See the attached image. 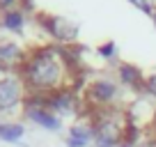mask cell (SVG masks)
<instances>
[{"label":"cell","instance_id":"obj_1","mask_svg":"<svg viewBox=\"0 0 156 147\" xmlns=\"http://www.w3.org/2000/svg\"><path fill=\"white\" fill-rule=\"evenodd\" d=\"M67 53L53 46L34 51L21 64V81L25 83V90L30 94H53L60 92L67 81Z\"/></svg>","mask_w":156,"mask_h":147},{"label":"cell","instance_id":"obj_2","mask_svg":"<svg viewBox=\"0 0 156 147\" xmlns=\"http://www.w3.org/2000/svg\"><path fill=\"white\" fill-rule=\"evenodd\" d=\"M28 90L25 83L16 76H5L0 78V113H7V110H14L19 103L25 101L28 97Z\"/></svg>","mask_w":156,"mask_h":147},{"label":"cell","instance_id":"obj_3","mask_svg":"<svg viewBox=\"0 0 156 147\" xmlns=\"http://www.w3.org/2000/svg\"><path fill=\"white\" fill-rule=\"evenodd\" d=\"M48 110H53L58 117L62 115H78L80 108H83V101L73 90H60V92L48 94V101H46Z\"/></svg>","mask_w":156,"mask_h":147},{"label":"cell","instance_id":"obj_4","mask_svg":"<svg viewBox=\"0 0 156 147\" xmlns=\"http://www.w3.org/2000/svg\"><path fill=\"white\" fill-rule=\"evenodd\" d=\"M117 85L112 78H97L87 88V101H92L94 106H108L117 99Z\"/></svg>","mask_w":156,"mask_h":147},{"label":"cell","instance_id":"obj_5","mask_svg":"<svg viewBox=\"0 0 156 147\" xmlns=\"http://www.w3.org/2000/svg\"><path fill=\"white\" fill-rule=\"evenodd\" d=\"M46 30L58 41H73L78 37V25L71 23L69 19H62V16H48L46 19Z\"/></svg>","mask_w":156,"mask_h":147},{"label":"cell","instance_id":"obj_6","mask_svg":"<svg viewBox=\"0 0 156 147\" xmlns=\"http://www.w3.org/2000/svg\"><path fill=\"white\" fill-rule=\"evenodd\" d=\"M25 115H28V120H32L34 124L48 129V131H60V127H62L60 117L46 106H25Z\"/></svg>","mask_w":156,"mask_h":147},{"label":"cell","instance_id":"obj_7","mask_svg":"<svg viewBox=\"0 0 156 147\" xmlns=\"http://www.w3.org/2000/svg\"><path fill=\"white\" fill-rule=\"evenodd\" d=\"M90 140H94V124H73L69 129L67 145L69 147H85Z\"/></svg>","mask_w":156,"mask_h":147},{"label":"cell","instance_id":"obj_8","mask_svg":"<svg viewBox=\"0 0 156 147\" xmlns=\"http://www.w3.org/2000/svg\"><path fill=\"white\" fill-rule=\"evenodd\" d=\"M23 51L14 44V41H2L0 44V69H9L14 64H23Z\"/></svg>","mask_w":156,"mask_h":147},{"label":"cell","instance_id":"obj_9","mask_svg":"<svg viewBox=\"0 0 156 147\" xmlns=\"http://www.w3.org/2000/svg\"><path fill=\"white\" fill-rule=\"evenodd\" d=\"M119 78L131 88H145V76L133 64H119Z\"/></svg>","mask_w":156,"mask_h":147},{"label":"cell","instance_id":"obj_10","mask_svg":"<svg viewBox=\"0 0 156 147\" xmlns=\"http://www.w3.org/2000/svg\"><path fill=\"white\" fill-rule=\"evenodd\" d=\"M2 28L5 30H12V32H21L25 28V14L21 9H14V12H5L2 14Z\"/></svg>","mask_w":156,"mask_h":147},{"label":"cell","instance_id":"obj_11","mask_svg":"<svg viewBox=\"0 0 156 147\" xmlns=\"http://www.w3.org/2000/svg\"><path fill=\"white\" fill-rule=\"evenodd\" d=\"M23 136H25L23 124H16V122L0 124V138H2V140H7V142H19Z\"/></svg>","mask_w":156,"mask_h":147},{"label":"cell","instance_id":"obj_12","mask_svg":"<svg viewBox=\"0 0 156 147\" xmlns=\"http://www.w3.org/2000/svg\"><path fill=\"white\" fill-rule=\"evenodd\" d=\"M129 2H131V5L136 7V9L145 12V14H151V16L156 14V9H154V2H151V0H129Z\"/></svg>","mask_w":156,"mask_h":147},{"label":"cell","instance_id":"obj_13","mask_svg":"<svg viewBox=\"0 0 156 147\" xmlns=\"http://www.w3.org/2000/svg\"><path fill=\"white\" fill-rule=\"evenodd\" d=\"M99 55H101V58H106V60H110L112 55H115V44H112V41L101 44V46H99Z\"/></svg>","mask_w":156,"mask_h":147},{"label":"cell","instance_id":"obj_14","mask_svg":"<svg viewBox=\"0 0 156 147\" xmlns=\"http://www.w3.org/2000/svg\"><path fill=\"white\" fill-rule=\"evenodd\" d=\"M145 90H147V92H151V94L156 97V74L147 76V81H145Z\"/></svg>","mask_w":156,"mask_h":147},{"label":"cell","instance_id":"obj_15","mask_svg":"<svg viewBox=\"0 0 156 147\" xmlns=\"http://www.w3.org/2000/svg\"><path fill=\"white\" fill-rule=\"evenodd\" d=\"M0 7L7 12H14V9H19V0H0Z\"/></svg>","mask_w":156,"mask_h":147},{"label":"cell","instance_id":"obj_16","mask_svg":"<svg viewBox=\"0 0 156 147\" xmlns=\"http://www.w3.org/2000/svg\"><path fill=\"white\" fill-rule=\"evenodd\" d=\"M119 147H133V145H126V142H124V145H119Z\"/></svg>","mask_w":156,"mask_h":147},{"label":"cell","instance_id":"obj_17","mask_svg":"<svg viewBox=\"0 0 156 147\" xmlns=\"http://www.w3.org/2000/svg\"><path fill=\"white\" fill-rule=\"evenodd\" d=\"M97 147H110V145H97Z\"/></svg>","mask_w":156,"mask_h":147},{"label":"cell","instance_id":"obj_18","mask_svg":"<svg viewBox=\"0 0 156 147\" xmlns=\"http://www.w3.org/2000/svg\"><path fill=\"white\" fill-rule=\"evenodd\" d=\"M154 21H156V14H154Z\"/></svg>","mask_w":156,"mask_h":147}]
</instances>
